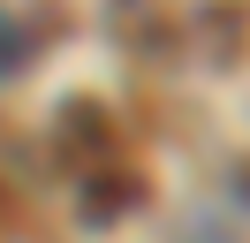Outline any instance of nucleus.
I'll use <instances>...</instances> for the list:
<instances>
[{"mask_svg":"<svg viewBox=\"0 0 250 243\" xmlns=\"http://www.w3.org/2000/svg\"><path fill=\"white\" fill-rule=\"evenodd\" d=\"M137 197H144L137 175H91V190H83V220H122Z\"/></svg>","mask_w":250,"mask_h":243,"instance_id":"1","label":"nucleus"},{"mask_svg":"<svg viewBox=\"0 0 250 243\" xmlns=\"http://www.w3.org/2000/svg\"><path fill=\"white\" fill-rule=\"evenodd\" d=\"M61 137H68V145H99V152H106V106H91V99H68L61 106Z\"/></svg>","mask_w":250,"mask_h":243,"instance_id":"2","label":"nucleus"},{"mask_svg":"<svg viewBox=\"0 0 250 243\" xmlns=\"http://www.w3.org/2000/svg\"><path fill=\"white\" fill-rule=\"evenodd\" d=\"M23 53H31V38H23V30L0 15V76H16V69H23Z\"/></svg>","mask_w":250,"mask_h":243,"instance_id":"3","label":"nucleus"}]
</instances>
